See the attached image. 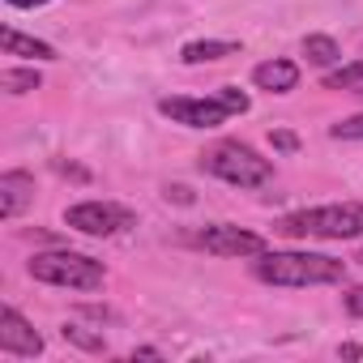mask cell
<instances>
[{
	"label": "cell",
	"instance_id": "484cf974",
	"mask_svg": "<svg viewBox=\"0 0 363 363\" xmlns=\"http://www.w3.org/2000/svg\"><path fill=\"white\" fill-rule=\"evenodd\" d=\"M359 261H363V252H359Z\"/></svg>",
	"mask_w": 363,
	"mask_h": 363
},
{
	"label": "cell",
	"instance_id": "277c9868",
	"mask_svg": "<svg viewBox=\"0 0 363 363\" xmlns=\"http://www.w3.org/2000/svg\"><path fill=\"white\" fill-rule=\"evenodd\" d=\"M30 278L48 282V286H69V291H99L107 282V269H103V261H94L86 252L56 248V252L30 257Z\"/></svg>",
	"mask_w": 363,
	"mask_h": 363
},
{
	"label": "cell",
	"instance_id": "9c48e42d",
	"mask_svg": "<svg viewBox=\"0 0 363 363\" xmlns=\"http://www.w3.org/2000/svg\"><path fill=\"white\" fill-rule=\"evenodd\" d=\"M30 197H35V175H26V171H5L0 175V218H18L26 206H30Z\"/></svg>",
	"mask_w": 363,
	"mask_h": 363
},
{
	"label": "cell",
	"instance_id": "603a6c76",
	"mask_svg": "<svg viewBox=\"0 0 363 363\" xmlns=\"http://www.w3.org/2000/svg\"><path fill=\"white\" fill-rule=\"evenodd\" d=\"M13 9H39V5H48V0H9Z\"/></svg>",
	"mask_w": 363,
	"mask_h": 363
},
{
	"label": "cell",
	"instance_id": "cb8c5ba5",
	"mask_svg": "<svg viewBox=\"0 0 363 363\" xmlns=\"http://www.w3.org/2000/svg\"><path fill=\"white\" fill-rule=\"evenodd\" d=\"M133 359H158V350L154 346H141V350H133Z\"/></svg>",
	"mask_w": 363,
	"mask_h": 363
},
{
	"label": "cell",
	"instance_id": "2e32d148",
	"mask_svg": "<svg viewBox=\"0 0 363 363\" xmlns=\"http://www.w3.org/2000/svg\"><path fill=\"white\" fill-rule=\"evenodd\" d=\"M60 333H65V342H73V346H82V350H107L103 333H86L82 325H65Z\"/></svg>",
	"mask_w": 363,
	"mask_h": 363
},
{
	"label": "cell",
	"instance_id": "7a4b0ae2",
	"mask_svg": "<svg viewBox=\"0 0 363 363\" xmlns=\"http://www.w3.org/2000/svg\"><path fill=\"white\" fill-rule=\"evenodd\" d=\"M278 231L291 240H359L363 235V201H333V206L295 210L278 223Z\"/></svg>",
	"mask_w": 363,
	"mask_h": 363
},
{
	"label": "cell",
	"instance_id": "7402d4cb",
	"mask_svg": "<svg viewBox=\"0 0 363 363\" xmlns=\"http://www.w3.org/2000/svg\"><path fill=\"white\" fill-rule=\"evenodd\" d=\"M337 354H342V359H363V346H354V342H350V346H342Z\"/></svg>",
	"mask_w": 363,
	"mask_h": 363
},
{
	"label": "cell",
	"instance_id": "3957f363",
	"mask_svg": "<svg viewBox=\"0 0 363 363\" xmlns=\"http://www.w3.org/2000/svg\"><path fill=\"white\" fill-rule=\"evenodd\" d=\"M201 171L218 175L223 184H235V189H261V184L274 179V162L261 158L244 141H218L214 150H206L201 154Z\"/></svg>",
	"mask_w": 363,
	"mask_h": 363
},
{
	"label": "cell",
	"instance_id": "8fae6325",
	"mask_svg": "<svg viewBox=\"0 0 363 363\" xmlns=\"http://www.w3.org/2000/svg\"><path fill=\"white\" fill-rule=\"evenodd\" d=\"M0 48H5V56H30V60H56V48L35 39V35H22L13 26L0 30Z\"/></svg>",
	"mask_w": 363,
	"mask_h": 363
},
{
	"label": "cell",
	"instance_id": "ac0fdd59",
	"mask_svg": "<svg viewBox=\"0 0 363 363\" xmlns=\"http://www.w3.org/2000/svg\"><path fill=\"white\" fill-rule=\"evenodd\" d=\"M218 99L231 107V116H244L248 111V94L244 90H235V86H227V90H218Z\"/></svg>",
	"mask_w": 363,
	"mask_h": 363
},
{
	"label": "cell",
	"instance_id": "e0dca14e",
	"mask_svg": "<svg viewBox=\"0 0 363 363\" xmlns=\"http://www.w3.org/2000/svg\"><path fill=\"white\" fill-rule=\"evenodd\" d=\"M333 141H363V116H350V120H337L329 128Z\"/></svg>",
	"mask_w": 363,
	"mask_h": 363
},
{
	"label": "cell",
	"instance_id": "6da1fadb",
	"mask_svg": "<svg viewBox=\"0 0 363 363\" xmlns=\"http://www.w3.org/2000/svg\"><path fill=\"white\" fill-rule=\"evenodd\" d=\"M252 274L269 286H325L342 282L346 265L325 252H261L252 261Z\"/></svg>",
	"mask_w": 363,
	"mask_h": 363
},
{
	"label": "cell",
	"instance_id": "44dd1931",
	"mask_svg": "<svg viewBox=\"0 0 363 363\" xmlns=\"http://www.w3.org/2000/svg\"><path fill=\"white\" fill-rule=\"evenodd\" d=\"M167 201H179V206H189L193 197H189V189H184V184H171V189H167Z\"/></svg>",
	"mask_w": 363,
	"mask_h": 363
},
{
	"label": "cell",
	"instance_id": "8992f818",
	"mask_svg": "<svg viewBox=\"0 0 363 363\" xmlns=\"http://www.w3.org/2000/svg\"><path fill=\"white\" fill-rule=\"evenodd\" d=\"M158 111L175 124H184V128H218L231 120V107L214 94V99H162Z\"/></svg>",
	"mask_w": 363,
	"mask_h": 363
},
{
	"label": "cell",
	"instance_id": "7c38bea8",
	"mask_svg": "<svg viewBox=\"0 0 363 363\" xmlns=\"http://www.w3.org/2000/svg\"><path fill=\"white\" fill-rule=\"evenodd\" d=\"M240 43H227V39H201V43H189L179 52L184 65H210V60H223V56H235Z\"/></svg>",
	"mask_w": 363,
	"mask_h": 363
},
{
	"label": "cell",
	"instance_id": "9a60e30c",
	"mask_svg": "<svg viewBox=\"0 0 363 363\" xmlns=\"http://www.w3.org/2000/svg\"><path fill=\"white\" fill-rule=\"evenodd\" d=\"M363 86V60L346 65V69H333L325 73V90H359Z\"/></svg>",
	"mask_w": 363,
	"mask_h": 363
},
{
	"label": "cell",
	"instance_id": "ba28073f",
	"mask_svg": "<svg viewBox=\"0 0 363 363\" xmlns=\"http://www.w3.org/2000/svg\"><path fill=\"white\" fill-rule=\"evenodd\" d=\"M0 350H5V354H22V359L43 354V337L35 333V325L18 308H0Z\"/></svg>",
	"mask_w": 363,
	"mask_h": 363
},
{
	"label": "cell",
	"instance_id": "30bf717a",
	"mask_svg": "<svg viewBox=\"0 0 363 363\" xmlns=\"http://www.w3.org/2000/svg\"><path fill=\"white\" fill-rule=\"evenodd\" d=\"M252 82L261 90H269V94H291L299 86V65H291V60H265V65L252 69Z\"/></svg>",
	"mask_w": 363,
	"mask_h": 363
},
{
	"label": "cell",
	"instance_id": "52a82bcc",
	"mask_svg": "<svg viewBox=\"0 0 363 363\" xmlns=\"http://www.w3.org/2000/svg\"><path fill=\"white\" fill-rule=\"evenodd\" d=\"M197 244L214 257H261L265 252V240L257 231H244V227H231V223H218V227H206L197 235Z\"/></svg>",
	"mask_w": 363,
	"mask_h": 363
},
{
	"label": "cell",
	"instance_id": "4fadbf2b",
	"mask_svg": "<svg viewBox=\"0 0 363 363\" xmlns=\"http://www.w3.org/2000/svg\"><path fill=\"white\" fill-rule=\"evenodd\" d=\"M303 56H308L312 65L329 69V65H337V60H342V48H337L329 35H308V39H303Z\"/></svg>",
	"mask_w": 363,
	"mask_h": 363
},
{
	"label": "cell",
	"instance_id": "ffe728a7",
	"mask_svg": "<svg viewBox=\"0 0 363 363\" xmlns=\"http://www.w3.org/2000/svg\"><path fill=\"white\" fill-rule=\"evenodd\" d=\"M346 312H350V316H363V286H354V291L346 295Z\"/></svg>",
	"mask_w": 363,
	"mask_h": 363
},
{
	"label": "cell",
	"instance_id": "d4e9b609",
	"mask_svg": "<svg viewBox=\"0 0 363 363\" xmlns=\"http://www.w3.org/2000/svg\"><path fill=\"white\" fill-rule=\"evenodd\" d=\"M354 94H363V86H359V90H354Z\"/></svg>",
	"mask_w": 363,
	"mask_h": 363
},
{
	"label": "cell",
	"instance_id": "5b68a950",
	"mask_svg": "<svg viewBox=\"0 0 363 363\" xmlns=\"http://www.w3.org/2000/svg\"><path fill=\"white\" fill-rule=\"evenodd\" d=\"M65 227L94 235V240H107V235H120L124 227H133V214L116 201H82V206L65 210Z\"/></svg>",
	"mask_w": 363,
	"mask_h": 363
},
{
	"label": "cell",
	"instance_id": "5bb4252c",
	"mask_svg": "<svg viewBox=\"0 0 363 363\" xmlns=\"http://www.w3.org/2000/svg\"><path fill=\"white\" fill-rule=\"evenodd\" d=\"M0 86H5L9 94H30V90L43 86V77L35 69H5V73H0Z\"/></svg>",
	"mask_w": 363,
	"mask_h": 363
},
{
	"label": "cell",
	"instance_id": "d6986e66",
	"mask_svg": "<svg viewBox=\"0 0 363 363\" xmlns=\"http://www.w3.org/2000/svg\"><path fill=\"white\" fill-rule=\"evenodd\" d=\"M274 150H299V137L286 133V128H278V133H274Z\"/></svg>",
	"mask_w": 363,
	"mask_h": 363
}]
</instances>
